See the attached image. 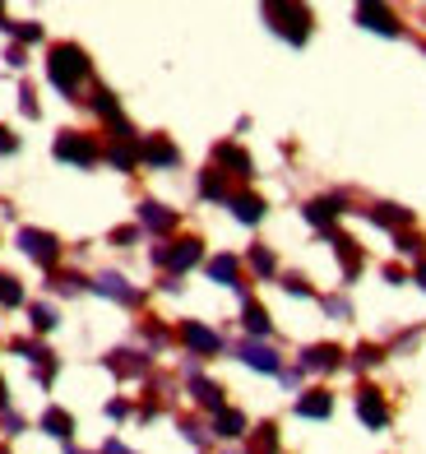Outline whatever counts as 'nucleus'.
Instances as JSON below:
<instances>
[{
	"mask_svg": "<svg viewBox=\"0 0 426 454\" xmlns=\"http://www.w3.org/2000/svg\"><path fill=\"white\" fill-rule=\"evenodd\" d=\"M265 19H269V28L283 33L288 43H306L311 37V10H301V5H288V0H269L265 5Z\"/></svg>",
	"mask_w": 426,
	"mask_h": 454,
	"instance_id": "1",
	"label": "nucleus"
},
{
	"mask_svg": "<svg viewBox=\"0 0 426 454\" xmlns=\"http://www.w3.org/2000/svg\"><path fill=\"white\" fill-rule=\"evenodd\" d=\"M47 74H51V84H56V89L74 93V84L89 74V56L79 51V47H56L51 60H47Z\"/></svg>",
	"mask_w": 426,
	"mask_h": 454,
	"instance_id": "2",
	"label": "nucleus"
},
{
	"mask_svg": "<svg viewBox=\"0 0 426 454\" xmlns=\"http://www.w3.org/2000/svg\"><path fill=\"white\" fill-rule=\"evenodd\" d=\"M56 158L60 162H79V168H93V162H97V144L89 135H60L56 139Z\"/></svg>",
	"mask_w": 426,
	"mask_h": 454,
	"instance_id": "3",
	"label": "nucleus"
},
{
	"mask_svg": "<svg viewBox=\"0 0 426 454\" xmlns=\"http://www.w3.org/2000/svg\"><path fill=\"white\" fill-rule=\"evenodd\" d=\"M19 246H24L37 264H56L60 260V241L51 232H37V227H24V232H19Z\"/></svg>",
	"mask_w": 426,
	"mask_h": 454,
	"instance_id": "4",
	"label": "nucleus"
},
{
	"mask_svg": "<svg viewBox=\"0 0 426 454\" xmlns=\"http://www.w3.org/2000/svg\"><path fill=\"white\" fill-rule=\"evenodd\" d=\"M153 260L181 274V270H190V264H199V241H176V246H162V251H158Z\"/></svg>",
	"mask_w": 426,
	"mask_h": 454,
	"instance_id": "5",
	"label": "nucleus"
},
{
	"mask_svg": "<svg viewBox=\"0 0 426 454\" xmlns=\"http://www.w3.org/2000/svg\"><path fill=\"white\" fill-rule=\"evenodd\" d=\"M357 412H361V422H367V427H384V422H390V408H384V399L376 395V389H361Z\"/></svg>",
	"mask_w": 426,
	"mask_h": 454,
	"instance_id": "6",
	"label": "nucleus"
},
{
	"mask_svg": "<svg viewBox=\"0 0 426 454\" xmlns=\"http://www.w3.org/2000/svg\"><path fill=\"white\" fill-rule=\"evenodd\" d=\"M338 348L334 343H315V348H306V353H301V366H306V371H334L338 366Z\"/></svg>",
	"mask_w": 426,
	"mask_h": 454,
	"instance_id": "7",
	"label": "nucleus"
},
{
	"mask_svg": "<svg viewBox=\"0 0 426 454\" xmlns=\"http://www.w3.org/2000/svg\"><path fill=\"white\" fill-rule=\"evenodd\" d=\"M181 339H186L195 353H218L222 348V339L213 334V329H205V325H195V320H186V329H181Z\"/></svg>",
	"mask_w": 426,
	"mask_h": 454,
	"instance_id": "8",
	"label": "nucleus"
},
{
	"mask_svg": "<svg viewBox=\"0 0 426 454\" xmlns=\"http://www.w3.org/2000/svg\"><path fill=\"white\" fill-rule=\"evenodd\" d=\"M241 362L246 366H255V371H278V357H274V348H265V343H241Z\"/></svg>",
	"mask_w": 426,
	"mask_h": 454,
	"instance_id": "9",
	"label": "nucleus"
},
{
	"mask_svg": "<svg viewBox=\"0 0 426 454\" xmlns=\"http://www.w3.org/2000/svg\"><path fill=\"white\" fill-rule=\"evenodd\" d=\"M357 19H361V24H367V28L384 33V37H394V33H399L394 14H390V10H380V5H361V10H357Z\"/></svg>",
	"mask_w": 426,
	"mask_h": 454,
	"instance_id": "10",
	"label": "nucleus"
},
{
	"mask_svg": "<svg viewBox=\"0 0 426 454\" xmlns=\"http://www.w3.org/2000/svg\"><path fill=\"white\" fill-rule=\"evenodd\" d=\"M97 287V293H103V297H116V301H139V293H135V287H126V278H120V274H103V278H97L93 283Z\"/></svg>",
	"mask_w": 426,
	"mask_h": 454,
	"instance_id": "11",
	"label": "nucleus"
},
{
	"mask_svg": "<svg viewBox=\"0 0 426 454\" xmlns=\"http://www.w3.org/2000/svg\"><path fill=\"white\" fill-rule=\"evenodd\" d=\"M297 412H301V418H329V412H334V399L324 395V389H311L306 399H297Z\"/></svg>",
	"mask_w": 426,
	"mask_h": 454,
	"instance_id": "12",
	"label": "nucleus"
},
{
	"mask_svg": "<svg viewBox=\"0 0 426 454\" xmlns=\"http://www.w3.org/2000/svg\"><path fill=\"white\" fill-rule=\"evenodd\" d=\"M232 214L241 223H259V218H265V200H259V195H236L232 200Z\"/></svg>",
	"mask_w": 426,
	"mask_h": 454,
	"instance_id": "13",
	"label": "nucleus"
},
{
	"mask_svg": "<svg viewBox=\"0 0 426 454\" xmlns=\"http://www.w3.org/2000/svg\"><path fill=\"white\" fill-rule=\"evenodd\" d=\"M139 218H144V227H153V232H167L176 223V214H167L162 204H139Z\"/></svg>",
	"mask_w": 426,
	"mask_h": 454,
	"instance_id": "14",
	"label": "nucleus"
},
{
	"mask_svg": "<svg viewBox=\"0 0 426 454\" xmlns=\"http://www.w3.org/2000/svg\"><path fill=\"white\" fill-rule=\"evenodd\" d=\"M338 209H343V200H315V204H306V218H311L315 227H324V223L338 218Z\"/></svg>",
	"mask_w": 426,
	"mask_h": 454,
	"instance_id": "15",
	"label": "nucleus"
},
{
	"mask_svg": "<svg viewBox=\"0 0 426 454\" xmlns=\"http://www.w3.org/2000/svg\"><path fill=\"white\" fill-rule=\"evenodd\" d=\"M241 431H246V418L232 412V408H222L218 412V436H241Z\"/></svg>",
	"mask_w": 426,
	"mask_h": 454,
	"instance_id": "16",
	"label": "nucleus"
},
{
	"mask_svg": "<svg viewBox=\"0 0 426 454\" xmlns=\"http://www.w3.org/2000/svg\"><path fill=\"white\" fill-rule=\"evenodd\" d=\"M209 278H213V283H236V260H232V255H218V260L209 264Z\"/></svg>",
	"mask_w": 426,
	"mask_h": 454,
	"instance_id": "17",
	"label": "nucleus"
},
{
	"mask_svg": "<svg viewBox=\"0 0 426 454\" xmlns=\"http://www.w3.org/2000/svg\"><path fill=\"white\" fill-rule=\"evenodd\" d=\"M43 427L51 431V436H60V441H66L74 422H70V412H60V408H51V412H47V418H43Z\"/></svg>",
	"mask_w": 426,
	"mask_h": 454,
	"instance_id": "18",
	"label": "nucleus"
},
{
	"mask_svg": "<svg viewBox=\"0 0 426 454\" xmlns=\"http://www.w3.org/2000/svg\"><path fill=\"white\" fill-rule=\"evenodd\" d=\"M195 399L205 403V408H218V412H222V389L209 385V380H195Z\"/></svg>",
	"mask_w": 426,
	"mask_h": 454,
	"instance_id": "19",
	"label": "nucleus"
},
{
	"mask_svg": "<svg viewBox=\"0 0 426 454\" xmlns=\"http://www.w3.org/2000/svg\"><path fill=\"white\" fill-rule=\"evenodd\" d=\"M144 158L167 168V162H176V149H172V144H162V139H153V144H144Z\"/></svg>",
	"mask_w": 426,
	"mask_h": 454,
	"instance_id": "20",
	"label": "nucleus"
},
{
	"mask_svg": "<svg viewBox=\"0 0 426 454\" xmlns=\"http://www.w3.org/2000/svg\"><path fill=\"white\" fill-rule=\"evenodd\" d=\"M371 218H376V223H384V227H403V223H408V214H403L399 204H380V209H376Z\"/></svg>",
	"mask_w": 426,
	"mask_h": 454,
	"instance_id": "21",
	"label": "nucleus"
},
{
	"mask_svg": "<svg viewBox=\"0 0 426 454\" xmlns=\"http://www.w3.org/2000/svg\"><path fill=\"white\" fill-rule=\"evenodd\" d=\"M218 158H222V162H232V168H236L241 176H251V158L241 153V149H232V144H222V149H218Z\"/></svg>",
	"mask_w": 426,
	"mask_h": 454,
	"instance_id": "22",
	"label": "nucleus"
},
{
	"mask_svg": "<svg viewBox=\"0 0 426 454\" xmlns=\"http://www.w3.org/2000/svg\"><path fill=\"white\" fill-rule=\"evenodd\" d=\"M24 301V287H19L10 274H0V306H19Z\"/></svg>",
	"mask_w": 426,
	"mask_h": 454,
	"instance_id": "23",
	"label": "nucleus"
},
{
	"mask_svg": "<svg viewBox=\"0 0 426 454\" xmlns=\"http://www.w3.org/2000/svg\"><path fill=\"white\" fill-rule=\"evenodd\" d=\"M246 329H251V334H269V316H265V306H246Z\"/></svg>",
	"mask_w": 426,
	"mask_h": 454,
	"instance_id": "24",
	"label": "nucleus"
},
{
	"mask_svg": "<svg viewBox=\"0 0 426 454\" xmlns=\"http://www.w3.org/2000/svg\"><path fill=\"white\" fill-rule=\"evenodd\" d=\"M338 255H343V264H348V274H357V264H361L357 241H338Z\"/></svg>",
	"mask_w": 426,
	"mask_h": 454,
	"instance_id": "25",
	"label": "nucleus"
},
{
	"mask_svg": "<svg viewBox=\"0 0 426 454\" xmlns=\"http://www.w3.org/2000/svg\"><path fill=\"white\" fill-rule=\"evenodd\" d=\"M51 325H56L51 306H33V329H51Z\"/></svg>",
	"mask_w": 426,
	"mask_h": 454,
	"instance_id": "26",
	"label": "nucleus"
},
{
	"mask_svg": "<svg viewBox=\"0 0 426 454\" xmlns=\"http://www.w3.org/2000/svg\"><path fill=\"white\" fill-rule=\"evenodd\" d=\"M278 436H274V427H259V441H255V454H274Z\"/></svg>",
	"mask_w": 426,
	"mask_h": 454,
	"instance_id": "27",
	"label": "nucleus"
},
{
	"mask_svg": "<svg viewBox=\"0 0 426 454\" xmlns=\"http://www.w3.org/2000/svg\"><path fill=\"white\" fill-rule=\"evenodd\" d=\"M116 371H126V376H135V371H144V362H135V353H116V362H112Z\"/></svg>",
	"mask_w": 426,
	"mask_h": 454,
	"instance_id": "28",
	"label": "nucleus"
},
{
	"mask_svg": "<svg viewBox=\"0 0 426 454\" xmlns=\"http://www.w3.org/2000/svg\"><path fill=\"white\" fill-rule=\"evenodd\" d=\"M112 162H116V168H135V149H130V144H116Z\"/></svg>",
	"mask_w": 426,
	"mask_h": 454,
	"instance_id": "29",
	"label": "nucleus"
},
{
	"mask_svg": "<svg viewBox=\"0 0 426 454\" xmlns=\"http://www.w3.org/2000/svg\"><path fill=\"white\" fill-rule=\"evenodd\" d=\"M199 191H205V195H209V200H222V195H228V191H222V181H218V176H213V172H209V176H205V181H199Z\"/></svg>",
	"mask_w": 426,
	"mask_h": 454,
	"instance_id": "30",
	"label": "nucleus"
},
{
	"mask_svg": "<svg viewBox=\"0 0 426 454\" xmlns=\"http://www.w3.org/2000/svg\"><path fill=\"white\" fill-rule=\"evenodd\" d=\"M5 28H14L24 43H37V37H43V28H37V24H5Z\"/></svg>",
	"mask_w": 426,
	"mask_h": 454,
	"instance_id": "31",
	"label": "nucleus"
},
{
	"mask_svg": "<svg viewBox=\"0 0 426 454\" xmlns=\"http://www.w3.org/2000/svg\"><path fill=\"white\" fill-rule=\"evenodd\" d=\"M251 264H255L259 274H274V255H269V251H255V255H251Z\"/></svg>",
	"mask_w": 426,
	"mask_h": 454,
	"instance_id": "32",
	"label": "nucleus"
},
{
	"mask_svg": "<svg viewBox=\"0 0 426 454\" xmlns=\"http://www.w3.org/2000/svg\"><path fill=\"white\" fill-rule=\"evenodd\" d=\"M0 149H5V153H14V135H10L5 126H0Z\"/></svg>",
	"mask_w": 426,
	"mask_h": 454,
	"instance_id": "33",
	"label": "nucleus"
},
{
	"mask_svg": "<svg viewBox=\"0 0 426 454\" xmlns=\"http://www.w3.org/2000/svg\"><path fill=\"white\" fill-rule=\"evenodd\" d=\"M103 454H130V450H126V445H116V441H107V450H103Z\"/></svg>",
	"mask_w": 426,
	"mask_h": 454,
	"instance_id": "34",
	"label": "nucleus"
},
{
	"mask_svg": "<svg viewBox=\"0 0 426 454\" xmlns=\"http://www.w3.org/2000/svg\"><path fill=\"white\" fill-rule=\"evenodd\" d=\"M417 283L426 287V264H417Z\"/></svg>",
	"mask_w": 426,
	"mask_h": 454,
	"instance_id": "35",
	"label": "nucleus"
},
{
	"mask_svg": "<svg viewBox=\"0 0 426 454\" xmlns=\"http://www.w3.org/2000/svg\"><path fill=\"white\" fill-rule=\"evenodd\" d=\"M0 403H5V380H0Z\"/></svg>",
	"mask_w": 426,
	"mask_h": 454,
	"instance_id": "36",
	"label": "nucleus"
}]
</instances>
